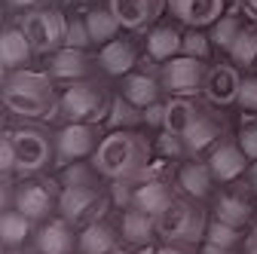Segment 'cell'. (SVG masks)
<instances>
[{
	"instance_id": "obj_1",
	"label": "cell",
	"mask_w": 257,
	"mask_h": 254,
	"mask_svg": "<svg viewBox=\"0 0 257 254\" xmlns=\"http://www.w3.org/2000/svg\"><path fill=\"white\" fill-rule=\"evenodd\" d=\"M4 107L19 119H52L58 116V92L49 74L40 71H7L4 74Z\"/></svg>"
},
{
	"instance_id": "obj_2",
	"label": "cell",
	"mask_w": 257,
	"mask_h": 254,
	"mask_svg": "<svg viewBox=\"0 0 257 254\" xmlns=\"http://www.w3.org/2000/svg\"><path fill=\"white\" fill-rule=\"evenodd\" d=\"M153 144L141 129H113L104 132L92 163L98 166L101 178L119 181V178H141L150 169Z\"/></svg>"
},
{
	"instance_id": "obj_3",
	"label": "cell",
	"mask_w": 257,
	"mask_h": 254,
	"mask_svg": "<svg viewBox=\"0 0 257 254\" xmlns=\"http://www.w3.org/2000/svg\"><path fill=\"white\" fill-rule=\"evenodd\" d=\"M13 150H16V175L19 178H34L46 172L55 163V132L37 122H22L16 129H7Z\"/></svg>"
},
{
	"instance_id": "obj_4",
	"label": "cell",
	"mask_w": 257,
	"mask_h": 254,
	"mask_svg": "<svg viewBox=\"0 0 257 254\" xmlns=\"http://www.w3.org/2000/svg\"><path fill=\"white\" fill-rule=\"evenodd\" d=\"M208 217L211 214L199 205V199L175 196V202L156 217V236L172 245H199L205 239Z\"/></svg>"
},
{
	"instance_id": "obj_5",
	"label": "cell",
	"mask_w": 257,
	"mask_h": 254,
	"mask_svg": "<svg viewBox=\"0 0 257 254\" xmlns=\"http://www.w3.org/2000/svg\"><path fill=\"white\" fill-rule=\"evenodd\" d=\"M110 101L113 98H107L101 83H95L92 77L77 80L58 92V116L64 122H98L101 125L110 110Z\"/></svg>"
},
{
	"instance_id": "obj_6",
	"label": "cell",
	"mask_w": 257,
	"mask_h": 254,
	"mask_svg": "<svg viewBox=\"0 0 257 254\" xmlns=\"http://www.w3.org/2000/svg\"><path fill=\"white\" fill-rule=\"evenodd\" d=\"M19 25L28 34L34 52H40V55H52L55 49L64 46V37H68V16L52 10V7H40V10L22 13Z\"/></svg>"
},
{
	"instance_id": "obj_7",
	"label": "cell",
	"mask_w": 257,
	"mask_h": 254,
	"mask_svg": "<svg viewBox=\"0 0 257 254\" xmlns=\"http://www.w3.org/2000/svg\"><path fill=\"white\" fill-rule=\"evenodd\" d=\"M58 181H22L13 193L7 190V205H16L34 224H43L52 217V211H58Z\"/></svg>"
},
{
	"instance_id": "obj_8",
	"label": "cell",
	"mask_w": 257,
	"mask_h": 254,
	"mask_svg": "<svg viewBox=\"0 0 257 254\" xmlns=\"http://www.w3.org/2000/svg\"><path fill=\"white\" fill-rule=\"evenodd\" d=\"M101 138L104 132L98 129V122H64L55 132V163L68 166L77 160H92Z\"/></svg>"
},
{
	"instance_id": "obj_9",
	"label": "cell",
	"mask_w": 257,
	"mask_h": 254,
	"mask_svg": "<svg viewBox=\"0 0 257 254\" xmlns=\"http://www.w3.org/2000/svg\"><path fill=\"white\" fill-rule=\"evenodd\" d=\"M110 193L101 187H61L58 190V214L74 227H86L89 220H98L107 208Z\"/></svg>"
},
{
	"instance_id": "obj_10",
	"label": "cell",
	"mask_w": 257,
	"mask_h": 254,
	"mask_svg": "<svg viewBox=\"0 0 257 254\" xmlns=\"http://www.w3.org/2000/svg\"><path fill=\"white\" fill-rule=\"evenodd\" d=\"M159 74H163L169 95H202L208 65L202 58H193V55H175L159 68Z\"/></svg>"
},
{
	"instance_id": "obj_11",
	"label": "cell",
	"mask_w": 257,
	"mask_h": 254,
	"mask_svg": "<svg viewBox=\"0 0 257 254\" xmlns=\"http://www.w3.org/2000/svg\"><path fill=\"white\" fill-rule=\"evenodd\" d=\"M242 68H236L233 61H220V65H208L205 86H202V98L214 107H230L239 101V89H242Z\"/></svg>"
},
{
	"instance_id": "obj_12",
	"label": "cell",
	"mask_w": 257,
	"mask_h": 254,
	"mask_svg": "<svg viewBox=\"0 0 257 254\" xmlns=\"http://www.w3.org/2000/svg\"><path fill=\"white\" fill-rule=\"evenodd\" d=\"M175 202V187L172 178L166 172H144L141 178H135V202L132 208H141L153 217H159L169 205Z\"/></svg>"
},
{
	"instance_id": "obj_13",
	"label": "cell",
	"mask_w": 257,
	"mask_h": 254,
	"mask_svg": "<svg viewBox=\"0 0 257 254\" xmlns=\"http://www.w3.org/2000/svg\"><path fill=\"white\" fill-rule=\"evenodd\" d=\"M208 166H211V172H214V178H217V184H233V181H239L245 172H248V156H245V150H242V144H239V138L236 135H223L211 150H208Z\"/></svg>"
},
{
	"instance_id": "obj_14",
	"label": "cell",
	"mask_w": 257,
	"mask_h": 254,
	"mask_svg": "<svg viewBox=\"0 0 257 254\" xmlns=\"http://www.w3.org/2000/svg\"><path fill=\"white\" fill-rule=\"evenodd\" d=\"M223 135H227V122H223L220 110H214V104H208L181 138H184L187 156H199V153H208Z\"/></svg>"
},
{
	"instance_id": "obj_15",
	"label": "cell",
	"mask_w": 257,
	"mask_h": 254,
	"mask_svg": "<svg viewBox=\"0 0 257 254\" xmlns=\"http://www.w3.org/2000/svg\"><path fill=\"white\" fill-rule=\"evenodd\" d=\"M77 230L74 224H68L61 214L58 217H49L43 224H37L34 230V251L37 254H74L77 251Z\"/></svg>"
},
{
	"instance_id": "obj_16",
	"label": "cell",
	"mask_w": 257,
	"mask_h": 254,
	"mask_svg": "<svg viewBox=\"0 0 257 254\" xmlns=\"http://www.w3.org/2000/svg\"><path fill=\"white\" fill-rule=\"evenodd\" d=\"M98 65V58H92L86 49H74V46H61L49 55V77L61 80V83H77V80H89L92 68Z\"/></svg>"
},
{
	"instance_id": "obj_17",
	"label": "cell",
	"mask_w": 257,
	"mask_h": 254,
	"mask_svg": "<svg viewBox=\"0 0 257 254\" xmlns=\"http://www.w3.org/2000/svg\"><path fill=\"white\" fill-rule=\"evenodd\" d=\"M175 184H178V190H181V196H190V199H208L211 193H214V184H217V178H214V172H211V166H208V160H187V163H181L178 166V172H175Z\"/></svg>"
},
{
	"instance_id": "obj_18",
	"label": "cell",
	"mask_w": 257,
	"mask_h": 254,
	"mask_svg": "<svg viewBox=\"0 0 257 254\" xmlns=\"http://www.w3.org/2000/svg\"><path fill=\"white\" fill-rule=\"evenodd\" d=\"M107 7L125 31H144L163 16L169 0H107Z\"/></svg>"
},
{
	"instance_id": "obj_19",
	"label": "cell",
	"mask_w": 257,
	"mask_h": 254,
	"mask_svg": "<svg viewBox=\"0 0 257 254\" xmlns=\"http://www.w3.org/2000/svg\"><path fill=\"white\" fill-rule=\"evenodd\" d=\"M163 92H166V83H163V74H156V71H138L135 68L119 83V95H125L138 107H150L156 101H163Z\"/></svg>"
},
{
	"instance_id": "obj_20",
	"label": "cell",
	"mask_w": 257,
	"mask_h": 254,
	"mask_svg": "<svg viewBox=\"0 0 257 254\" xmlns=\"http://www.w3.org/2000/svg\"><path fill=\"white\" fill-rule=\"evenodd\" d=\"M211 217L223 220V224H233L239 230H248L254 220V202L242 190H220L211 199Z\"/></svg>"
},
{
	"instance_id": "obj_21",
	"label": "cell",
	"mask_w": 257,
	"mask_h": 254,
	"mask_svg": "<svg viewBox=\"0 0 257 254\" xmlns=\"http://www.w3.org/2000/svg\"><path fill=\"white\" fill-rule=\"evenodd\" d=\"M223 10L227 0H169V13L187 28H211Z\"/></svg>"
},
{
	"instance_id": "obj_22",
	"label": "cell",
	"mask_w": 257,
	"mask_h": 254,
	"mask_svg": "<svg viewBox=\"0 0 257 254\" xmlns=\"http://www.w3.org/2000/svg\"><path fill=\"white\" fill-rule=\"evenodd\" d=\"M95 58H98V68H101L107 77H125V74H132V71L141 65L138 46H135L132 40H125V37H116V40L104 43Z\"/></svg>"
},
{
	"instance_id": "obj_23",
	"label": "cell",
	"mask_w": 257,
	"mask_h": 254,
	"mask_svg": "<svg viewBox=\"0 0 257 254\" xmlns=\"http://www.w3.org/2000/svg\"><path fill=\"white\" fill-rule=\"evenodd\" d=\"M116 245H119V227H113L104 217L80 227L77 254H116Z\"/></svg>"
},
{
	"instance_id": "obj_24",
	"label": "cell",
	"mask_w": 257,
	"mask_h": 254,
	"mask_svg": "<svg viewBox=\"0 0 257 254\" xmlns=\"http://www.w3.org/2000/svg\"><path fill=\"white\" fill-rule=\"evenodd\" d=\"M119 239L132 248H147L156 236V217L141 208H122L119 214Z\"/></svg>"
},
{
	"instance_id": "obj_25",
	"label": "cell",
	"mask_w": 257,
	"mask_h": 254,
	"mask_svg": "<svg viewBox=\"0 0 257 254\" xmlns=\"http://www.w3.org/2000/svg\"><path fill=\"white\" fill-rule=\"evenodd\" d=\"M181 43H184V31H178L175 25H153L144 37L147 58L156 65H166L169 58L181 55Z\"/></svg>"
},
{
	"instance_id": "obj_26",
	"label": "cell",
	"mask_w": 257,
	"mask_h": 254,
	"mask_svg": "<svg viewBox=\"0 0 257 254\" xmlns=\"http://www.w3.org/2000/svg\"><path fill=\"white\" fill-rule=\"evenodd\" d=\"M31 55H34V46H31L28 34L22 31V25L7 28L4 37H0V65H4V74H7V71H22V68H28Z\"/></svg>"
},
{
	"instance_id": "obj_27",
	"label": "cell",
	"mask_w": 257,
	"mask_h": 254,
	"mask_svg": "<svg viewBox=\"0 0 257 254\" xmlns=\"http://www.w3.org/2000/svg\"><path fill=\"white\" fill-rule=\"evenodd\" d=\"M205 107H208V101L202 104L196 95H172L166 101V132L184 135L193 125V119H196Z\"/></svg>"
},
{
	"instance_id": "obj_28",
	"label": "cell",
	"mask_w": 257,
	"mask_h": 254,
	"mask_svg": "<svg viewBox=\"0 0 257 254\" xmlns=\"http://www.w3.org/2000/svg\"><path fill=\"white\" fill-rule=\"evenodd\" d=\"M34 230H37V224L28 214H22L16 205L4 208V217H0V239H4L7 251L22 248L28 239H34Z\"/></svg>"
},
{
	"instance_id": "obj_29",
	"label": "cell",
	"mask_w": 257,
	"mask_h": 254,
	"mask_svg": "<svg viewBox=\"0 0 257 254\" xmlns=\"http://www.w3.org/2000/svg\"><path fill=\"white\" fill-rule=\"evenodd\" d=\"M86 25H89V34H92V43L95 46H104V43L116 40L119 28H122L110 7H92L86 13Z\"/></svg>"
},
{
	"instance_id": "obj_30",
	"label": "cell",
	"mask_w": 257,
	"mask_h": 254,
	"mask_svg": "<svg viewBox=\"0 0 257 254\" xmlns=\"http://www.w3.org/2000/svg\"><path fill=\"white\" fill-rule=\"evenodd\" d=\"M104 125L113 132V129H141L144 125V107L132 104L125 95H116L110 101V110L104 116Z\"/></svg>"
},
{
	"instance_id": "obj_31",
	"label": "cell",
	"mask_w": 257,
	"mask_h": 254,
	"mask_svg": "<svg viewBox=\"0 0 257 254\" xmlns=\"http://www.w3.org/2000/svg\"><path fill=\"white\" fill-rule=\"evenodd\" d=\"M230 61L236 68L242 71H257V22L245 25L242 28V34L236 37V43L230 46Z\"/></svg>"
},
{
	"instance_id": "obj_32",
	"label": "cell",
	"mask_w": 257,
	"mask_h": 254,
	"mask_svg": "<svg viewBox=\"0 0 257 254\" xmlns=\"http://www.w3.org/2000/svg\"><path fill=\"white\" fill-rule=\"evenodd\" d=\"M98 166L92 160H77V163H68L58 169V187H98Z\"/></svg>"
},
{
	"instance_id": "obj_33",
	"label": "cell",
	"mask_w": 257,
	"mask_h": 254,
	"mask_svg": "<svg viewBox=\"0 0 257 254\" xmlns=\"http://www.w3.org/2000/svg\"><path fill=\"white\" fill-rule=\"evenodd\" d=\"M242 28H245V22H242L236 13H223V16L208 28V37H211L214 49L230 52V46H233V43H236V37L242 34Z\"/></svg>"
},
{
	"instance_id": "obj_34",
	"label": "cell",
	"mask_w": 257,
	"mask_h": 254,
	"mask_svg": "<svg viewBox=\"0 0 257 254\" xmlns=\"http://www.w3.org/2000/svg\"><path fill=\"white\" fill-rule=\"evenodd\" d=\"M245 236H248V230H239V227H233V224H223V220H217V217H208L205 242H214V245H220V248H239V251H242Z\"/></svg>"
},
{
	"instance_id": "obj_35",
	"label": "cell",
	"mask_w": 257,
	"mask_h": 254,
	"mask_svg": "<svg viewBox=\"0 0 257 254\" xmlns=\"http://www.w3.org/2000/svg\"><path fill=\"white\" fill-rule=\"evenodd\" d=\"M211 52H214V43H211V37H208V31H202V28H187V31H184L181 55H193V58L208 61Z\"/></svg>"
},
{
	"instance_id": "obj_36",
	"label": "cell",
	"mask_w": 257,
	"mask_h": 254,
	"mask_svg": "<svg viewBox=\"0 0 257 254\" xmlns=\"http://www.w3.org/2000/svg\"><path fill=\"white\" fill-rule=\"evenodd\" d=\"M153 153H159L163 160H184V156H187V147H184V138H181V135H172V132H166V129H159L156 144H153Z\"/></svg>"
},
{
	"instance_id": "obj_37",
	"label": "cell",
	"mask_w": 257,
	"mask_h": 254,
	"mask_svg": "<svg viewBox=\"0 0 257 254\" xmlns=\"http://www.w3.org/2000/svg\"><path fill=\"white\" fill-rule=\"evenodd\" d=\"M64 46H74V49L95 46L92 34H89V25H86V16L83 19H68V37H64Z\"/></svg>"
},
{
	"instance_id": "obj_38",
	"label": "cell",
	"mask_w": 257,
	"mask_h": 254,
	"mask_svg": "<svg viewBox=\"0 0 257 254\" xmlns=\"http://www.w3.org/2000/svg\"><path fill=\"white\" fill-rule=\"evenodd\" d=\"M110 202L116 208H132L135 202V178H119V181H110Z\"/></svg>"
},
{
	"instance_id": "obj_39",
	"label": "cell",
	"mask_w": 257,
	"mask_h": 254,
	"mask_svg": "<svg viewBox=\"0 0 257 254\" xmlns=\"http://www.w3.org/2000/svg\"><path fill=\"white\" fill-rule=\"evenodd\" d=\"M239 110L248 113V116H257V74H248L242 80V89H239Z\"/></svg>"
},
{
	"instance_id": "obj_40",
	"label": "cell",
	"mask_w": 257,
	"mask_h": 254,
	"mask_svg": "<svg viewBox=\"0 0 257 254\" xmlns=\"http://www.w3.org/2000/svg\"><path fill=\"white\" fill-rule=\"evenodd\" d=\"M236 138H239V144H242L245 156L254 163V160H257V116H251V119H245V122L239 125Z\"/></svg>"
},
{
	"instance_id": "obj_41",
	"label": "cell",
	"mask_w": 257,
	"mask_h": 254,
	"mask_svg": "<svg viewBox=\"0 0 257 254\" xmlns=\"http://www.w3.org/2000/svg\"><path fill=\"white\" fill-rule=\"evenodd\" d=\"M144 129H166V101L144 107Z\"/></svg>"
},
{
	"instance_id": "obj_42",
	"label": "cell",
	"mask_w": 257,
	"mask_h": 254,
	"mask_svg": "<svg viewBox=\"0 0 257 254\" xmlns=\"http://www.w3.org/2000/svg\"><path fill=\"white\" fill-rule=\"evenodd\" d=\"M0 166H4V175L16 172V150H13V141L7 132H4V141H0Z\"/></svg>"
},
{
	"instance_id": "obj_43",
	"label": "cell",
	"mask_w": 257,
	"mask_h": 254,
	"mask_svg": "<svg viewBox=\"0 0 257 254\" xmlns=\"http://www.w3.org/2000/svg\"><path fill=\"white\" fill-rule=\"evenodd\" d=\"M196 254H242L239 248H220V245H214V242H199L196 245Z\"/></svg>"
},
{
	"instance_id": "obj_44",
	"label": "cell",
	"mask_w": 257,
	"mask_h": 254,
	"mask_svg": "<svg viewBox=\"0 0 257 254\" xmlns=\"http://www.w3.org/2000/svg\"><path fill=\"white\" fill-rule=\"evenodd\" d=\"M153 254H196V245H172V242H163Z\"/></svg>"
},
{
	"instance_id": "obj_45",
	"label": "cell",
	"mask_w": 257,
	"mask_h": 254,
	"mask_svg": "<svg viewBox=\"0 0 257 254\" xmlns=\"http://www.w3.org/2000/svg\"><path fill=\"white\" fill-rule=\"evenodd\" d=\"M7 7H10V10L28 13V10H40V7H46V0H7Z\"/></svg>"
},
{
	"instance_id": "obj_46",
	"label": "cell",
	"mask_w": 257,
	"mask_h": 254,
	"mask_svg": "<svg viewBox=\"0 0 257 254\" xmlns=\"http://www.w3.org/2000/svg\"><path fill=\"white\" fill-rule=\"evenodd\" d=\"M242 254H257V220H254V224L248 227V236H245Z\"/></svg>"
},
{
	"instance_id": "obj_47",
	"label": "cell",
	"mask_w": 257,
	"mask_h": 254,
	"mask_svg": "<svg viewBox=\"0 0 257 254\" xmlns=\"http://www.w3.org/2000/svg\"><path fill=\"white\" fill-rule=\"evenodd\" d=\"M239 4H242L245 16H248L251 22H257V0H239Z\"/></svg>"
},
{
	"instance_id": "obj_48",
	"label": "cell",
	"mask_w": 257,
	"mask_h": 254,
	"mask_svg": "<svg viewBox=\"0 0 257 254\" xmlns=\"http://www.w3.org/2000/svg\"><path fill=\"white\" fill-rule=\"evenodd\" d=\"M245 175H248V187H251V193H257V160L248 166V172H245Z\"/></svg>"
},
{
	"instance_id": "obj_49",
	"label": "cell",
	"mask_w": 257,
	"mask_h": 254,
	"mask_svg": "<svg viewBox=\"0 0 257 254\" xmlns=\"http://www.w3.org/2000/svg\"><path fill=\"white\" fill-rule=\"evenodd\" d=\"M68 4H89V0H68Z\"/></svg>"
},
{
	"instance_id": "obj_50",
	"label": "cell",
	"mask_w": 257,
	"mask_h": 254,
	"mask_svg": "<svg viewBox=\"0 0 257 254\" xmlns=\"http://www.w3.org/2000/svg\"><path fill=\"white\" fill-rule=\"evenodd\" d=\"M10 254H13V251H10ZM19 254H25V251H19ZM31 254H37V251H31Z\"/></svg>"
}]
</instances>
